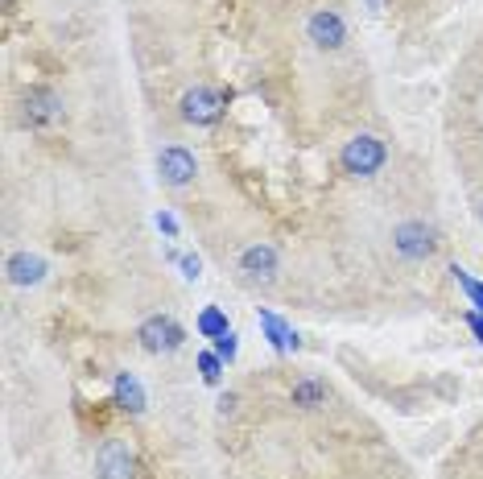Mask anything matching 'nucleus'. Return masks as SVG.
Wrapping results in <instances>:
<instances>
[{
  "mask_svg": "<svg viewBox=\"0 0 483 479\" xmlns=\"http://www.w3.org/2000/svg\"><path fill=\"white\" fill-rule=\"evenodd\" d=\"M182 273L194 281L199 273H203V261H199V256H182Z\"/></svg>",
  "mask_w": 483,
  "mask_h": 479,
  "instance_id": "obj_18",
  "label": "nucleus"
},
{
  "mask_svg": "<svg viewBox=\"0 0 483 479\" xmlns=\"http://www.w3.org/2000/svg\"><path fill=\"white\" fill-rule=\"evenodd\" d=\"M137 339H140V347H145L149 355H161V352H174V347H182L186 330L178 327L170 314H153V319L140 322Z\"/></svg>",
  "mask_w": 483,
  "mask_h": 479,
  "instance_id": "obj_2",
  "label": "nucleus"
},
{
  "mask_svg": "<svg viewBox=\"0 0 483 479\" xmlns=\"http://www.w3.org/2000/svg\"><path fill=\"white\" fill-rule=\"evenodd\" d=\"M306 33H310V42L318 46V50H339V46L347 42V25H343V17L335 9H318L306 21Z\"/></svg>",
  "mask_w": 483,
  "mask_h": 479,
  "instance_id": "obj_5",
  "label": "nucleus"
},
{
  "mask_svg": "<svg viewBox=\"0 0 483 479\" xmlns=\"http://www.w3.org/2000/svg\"><path fill=\"white\" fill-rule=\"evenodd\" d=\"M199 330H203V335H211V339H219V335H227L232 327H227V319L211 306V310H203V319H199Z\"/></svg>",
  "mask_w": 483,
  "mask_h": 479,
  "instance_id": "obj_15",
  "label": "nucleus"
},
{
  "mask_svg": "<svg viewBox=\"0 0 483 479\" xmlns=\"http://www.w3.org/2000/svg\"><path fill=\"white\" fill-rule=\"evenodd\" d=\"M96 471H99V479H132L137 475V458H132L129 442H120V438L104 442V450H99V458H96Z\"/></svg>",
  "mask_w": 483,
  "mask_h": 479,
  "instance_id": "obj_6",
  "label": "nucleus"
},
{
  "mask_svg": "<svg viewBox=\"0 0 483 479\" xmlns=\"http://www.w3.org/2000/svg\"><path fill=\"white\" fill-rule=\"evenodd\" d=\"M182 120L186 124H215V120L224 116V96L219 91H211V87H191L182 96Z\"/></svg>",
  "mask_w": 483,
  "mask_h": 479,
  "instance_id": "obj_3",
  "label": "nucleus"
},
{
  "mask_svg": "<svg viewBox=\"0 0 483 479\" xmlns=\"http://www.w3.org/2000/svg\"><path fill=\"white\" fill-rule=\"evenodd\" d=\"M240 269H244L248 278H273L277 273V248L273 244H248L240 252Z\"/></svg>",
  "mask_w": 483,
  "mask_h": 479,
  "instance_id": "obj_10",
  "label": "nucleus"
},
{
  "mask_svg": "<svg viewBox=\"0 0 483 479\" xmlns=\"http://www.w3.org/2000/svg\"><path fill=\"white\" fill-rule=\"evenodd\" d=\"M199 372H203V381L207 384H219V372H224V360L215 352H203L199 355Z\"/></svg>",
  "mask_w": 483,
  "mask_h": 479,
  "instance_id": "obj_16",
  "label": "nucleus"
},
{
  "mask_svg": "<svg viewBox=\"0 0 483 479\" xmlns=\"http://www.w3.org/2000/svg\"><path fill=\"white\" fill-rule=\"evenodd\" d=\"M393 248H397L405 261H426V256L438 252V240H434V232H429L426 224H401L397 232H393Z\"/></svg>",
  "mask_w": 483,
  "mask_h": 479,
  "instance_id": "obj_4",
  "label": "nucleus"
},
{
  "mask_svg": "<svg viewBox=\"0 0 483 479\" xmlns=\"http://www.w3.org/2000/svg\"><path fill=\"white\" fill-rule=\"evenodd\" d=\"M236 347H240L236 330H227V335H219V339H215V355H219V360H227V364L236 360Z\"/></svg>",
  "mask_w": 483,
  "mask_h": 479,
  "instance_id": "obj_17",
  "label": "nucleus"
},
{
  "mask_svg": "<svg viewBox=\"0 0 483 479\" xmlns=\"http://www.w3.org/2000/svg\"><path fill=\"white\" fill-rule=\"evenodd\" d=\"M157 227H161L165 235H178V219H174V215H165V211L157 215Z\"/></svg>",
  "mask_w": 483,
  "mask_h": 479,
  "instance_id": "obj_19",
  "label": "nucleus"
},
{
  "mask_svg": "<svg viewBox=\"0 0 483 479\" xmlns=\"http://www.w3.org/2000/svg\"><path fill=\"white\" fill-rule=\"evenodd\" d=\"M467 322H471V330H475V339L483 343V314L479 310H471V314H467Z\"/></svg>",
  "mask_w": 483,
  "mask_h": 479,
  "instance_id": "obj_20",
  "label": "nucleus"
},
{
  "mask_svg": "<svg viewBox=\"0 0 483 479\" xmlns=\"http://www.w3.org/2000/svg\"><path fill=\"white\" fill-rule=\"evenodd\" d=\"M4 273H9L13 286H38L46 278V261L38 252H13Z\"/></svg>",
  "mask_w": 483,
  "mask_h": 479,
  "instance_id": "obj_9",
  "label": "nucleus"
},
{
  "mask_svg": "<svg viewBox=\"0 0 483 479\" xmlns=\"http://www.w3.org/2000/svg\"><path fill=\"white\" fill-rule=\"evenodd\" d=\"M293 405H301V409H318L322 401H326V384L314 381V376H306V381L293 384Z\"/></svg>",
  "mask_w": 483,
  "mask_h": 479,
  "instance_id": "obj_13",
  "label": "nucleus"
},
{
  "mask_svg": "<svg viewBox=\"0 0 483 479\" xmlns=\"http://www.w3.org/2000/svg\"><path fill=\"white\" fill-rule=\"evenodd\" d=\"M451 273H454V281H459V286L467 289V298H471V306H475V310H479V314H483V286H479V281L471 278V273H467V269H459V265H454Z\"/></svg>",
  "mask_w": 483,
  "mask_h": 479,
  "instance_id": "obj_14",
  "label": "nucleus"
},
{
  "mask_svg": "<svg viewBox=\"0 0 483 479\" xmlns=\"http://www.w3.org/2000/svg\"><path fill=\"white\" fill-rule=\"evenodd\" d=\"M25 120L30 124H58L63 120V99L54 96V91H46V87H33L30 96H25Z\"/></svg>",
  "mask_w": 483,
  "mask_h": 479,
  "instance_id": "obj_8",
  "label": "nucleus"
},
{
  "mask_svg": "<svg viewBox=\"0 0 483 479\" xmlns=\"http://www.w3.org/2000/svg\"><path fill=\"white\" fill-rule=\"evenodd\" d=\"M116 405L129 409V414H140L145 409V389L132 372H116Z\"/></svg>",
  "mask_w": 483,
  "mask_h": 479,
  "instance_id": "obj_11",
  "label": "nucleus"
},
{
  "mask_svg": "<svg viewBox=\"0 0 483 479\" xmlns=\"http://www.w3.org/2000/svg\"><path fill=\"white\" fill-rule=\"evenodd\" d=\"M194 170H199V166H194V153H186L182 145H170V150L157 153V174L170 182V186H186V182L194 178Z\"/></svg>",
  "mask_w": 483,
  "mask_h": 479,
  "instance_id": "obj_7",
  "label": "nucleus"
},
{
  "mask_svg": "<svg viewBox=\"0 0 483 479\" xmlns=\"http://www.w3.org/2000/svg\"><path fill=\"white\" fill-rule=\"evenodd\" d=\"M388 150H385V141L372 137V133H360V137H352L343 145V153H339V161H343V170L355 174V178H372L380 166H385Z\"/></svg>",
  "mask_w": 483,
  "mask_h": 479,
  "instance_id": "obj_1",
  "label": "nucleus"
},
{
  "mask_svg": "<svg viewBox=\"0 0 483 479\" xmlns=\"http://www.w3.org/2000/svg\"><path fill=\"white\" fill-rule=\"evenodd\" d=\"M368 4H372V9H380V0H368Z\"/></svg>",
  "mask_w": 483,
  "mask_h": 479,
  "instance_id": "obj_21",
  "label": "nucleus"
},
{
  "mask_svg": "<svg viewBox=\"0 0 483 479\" xmlns=\"http://www.w3.org/2000/svg\"><path fill=\"white\" fill-rule=\"evenodd\" d=\"M260 327H265V335H268V343L277 347V352H285V347H298V335H293L290 327L281 319H273L268 310H260Z\"/></svg>",
  "mask_w": 483,
  "mask_h": 479,
  "instance_id": "obj_12",
  "label": "nucleus"
}]
</instances>
